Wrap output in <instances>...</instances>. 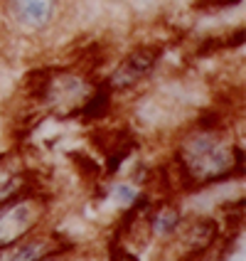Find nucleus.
I'll return each mask as SVG.
<instances>
[{
	"mask_svg": "<svg viewBox=\"0 0 246 261\" xmlns=\"http://www.w3.org/2000/svg\"><path fill=\"white\" fill-rule=\"evenodd\" d=\"M180 177L189 188L222 182L244 170V150L232 145L219 126H197L177 148Z\"/></svg>",
	"mask_w": 246,
	"mask_h": 261,
	"instance_id": "f257e3e1",
	"label": "nucleus"
},
{
	"mask_svg": "<svg viewBox=\"0 0 246 261\" xmlns=\"http://www.w3.org/2000/svg\"><path fill=\"white\" fill-rule=\"evenodd\" d=\"M47 215V202L35 190H20L0 202V249L30 237Z\"/></svg>",
	"mask_w": 246,
	"mask_h": 261,
	"instance_id": "f03ea898",
	"label": "nucleus"
},
{
	"mask_svg": "<svg viewBox=\"0 0 246 261\" xmlns=\"http://www.w3.org/2000/svg\"><path fill=\"white\" fill-rule=\"evenodd\" d=\"M160 59V49L158 47H141V49H133L128 57L118 64L114 74L103 82L111 91H126V89L135 87L138 82H143L148 74L155 69Z\"/></svg>",
	"mask_w": 246,
	"mask_h": 261,
	"instance_id": "7ed1b4c3",
	"label": "nucleus"
},
{
	"mask_svg": "<svg viewBox=\"0 0 246 261\" xmlns=\"http://www.w3.org/2000/svg\"><path fill=\"white\" fill-rule=\"evenodd\" d=\"M67 249H69V244H62L57 237L30 234V237H22L20 242L0 249V261H37L42 256H49V254H64Z\"/></svg>",
	"mask_w": 246,
	"mask_h": 261,
	"instance_id": "20e7f679",
	"label": "nucleus"
},
{
	"mask_svg": "<svg viewBox=\"0 0 246 261\" xmlns=\"http://www.w3.org/2000/svg\"><path fill=\"white\" fill-rule=\"evenodd\" d=\"M59 0H10L15 17L28 30H44L57 13Z\"/></svg>",
	"mask_w": 246,
	"mask_h": 261,
	"instance_id": "39448f33",
	"label": "nucleus"
},
{
	"mask_svg": "<svg viewBox=\"0 0 246 261\" xmlns=\"http://www.w3.org/2000/svg\"><path fill=\"white\" fill-rule=\"evenodd\" d=\"M180 242L189 254H202L217 242L219 227L214 219H192L189 224L180 227Z\"/></svg>",
	"mask_w": 246,
	"mask_h": 261,
	"instance_id": "423d86ee",
	"label": "nucleus"
},
{
	"mask_svg": "<svg viewBox=\"0 0 246 261\" xmlns=\"http://www.w3.org/2000/svg\"><path fill=\"white\" fill-rule=\"evenodd\" d=\"M148 227H150V234H155V237H173L177 234V229L182 227V215H180V210L173 207V204H160L158 210H153L150 215H148Z\"/></svg>",
	"mask_w": 246,
	"mask_h": 261,
	"instance_id": "0eeeda50",
	"label": "nucleus"
},
{
	"mask_svg": "<svg viewBox=\"0 0 246 261\" xmlns=\"http://www.w3.org/2000/svg\"><path fill=\"white\" fill-rule=\"evenodd\" d=\"M111 89L101 84V87L96 89L94 94H89L84 103L79 106V111H76V116H84L89 121H99V118L106 116V111H108V103H111Z\"/></svg>",
	"mask_w": 246,
	"mask_h": 261,
	"instance_id": "6e6552de",
	"label": "nucleus"
},
{
	"mask_svg": "<svg viewBox=\"0 0 246 261\" xmlns=\"http://www.w3.org/2000/svg\"><path fill=\"white\" fill-rule=\"evenodd\" d=\"M25 185H28V182H22V175L20 173L5 175V177L0 180V202H3V200H8V197L15 195V192H20Z\"/></svg>",
	"mask_w": 246,
	"mask_h": 261,
	"instance_id": "1a4fd4ad",
	"label": "nucleus"
},
{
	"mask_svg": "<svg viewBox=\"0 0 246 261\" xmlns=\"http://www.w3.org/2000/svg\"><path fill=\"white\" fill-rule=\"evenodd\" d=\"M116 197L121 200V202H135V190L130 188V185H126V182H121V185H116Z\"/></svg>",
	"mask_w": 246,
	"mask_h": 261,
	"instance_id": "9d476101",
	"label": "nucleus"
},
{
	"mask_svg": "<svg viewBox=\"0 0 246 261\" xmlns=\"http://www.w3.org/2000/svg\"><path fill=\"white\" fill-rule=\"evenodd\" d=\"M111 261H138V259H135L133 254H128V251H123V249H118V256H116V254H114V259H111Z\"/></svg>",
	"mask_w": 246,
	"mask_h": 261,
	"instance_id": "9b49d317",
	"label": "nucleus"
},
{
	"mask_svg": "<svg viewBox=\"0 0 246 261\" xmlns=\"http://www.w3.org/2000/svg\"><path fill=\"white\" fill-rule=\"evenodd\" d=\"M37 261H67V259H64V254H49V256H42Z\"/></svg>",
	"mask_w": 246,
	"mask_h": 261,
	"instance_id": "f8f14e48",
	"label": "nucleus"
}]
</instances>
